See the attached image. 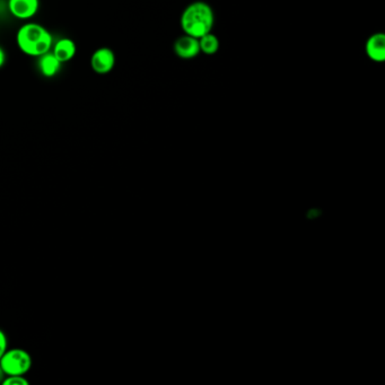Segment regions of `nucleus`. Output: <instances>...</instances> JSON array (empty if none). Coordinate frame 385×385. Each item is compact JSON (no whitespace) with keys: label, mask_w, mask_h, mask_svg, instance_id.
Returning a JSON list of instances; mask_svg holds the SVG:
<instances>
[{"label":"nucleus","mask_w":385,"mask_h":385,"mask_svg":"<svg viewBox=\"0 0 385 385\" xmlns=\"http://www.w3.org/2000/svg\"><path fill=\"white\" fill-rule=\"evenodd\" d=\"M6 377V374L3 373V368L0 366V383L3 382V380Z\"/></svg>","instance_id":"4468645a"},{"label":"nucleus","mask_w":385,"mask_h":385,"mask_svg":"<svg viewBox=\"0 0 385 385\" xmlns=\"http://www.w3.org/2000/svg\"><path fill=\"white\" fill-rule=\"evenodd\" d=\"M6 52L3 50V47H0V68H3L6 63Z\"/></svg>","instance_id":"ddd939ff"},{"label":"nucleus","mask_w":385,"mask_h":385,"mask_svg":"<svg viewBox=\"0 0 385 385\" xmlns=\"http://www.w3.org/2000/svg\"><path fill=\"white\" fill-rule=\"evenodd\" d=\"M52 49H54L52 52H54V56L61 63H66L68 61L73 60L77 54L76 43L69 38H63L60 40H58L52 45Z\"/></svg>","instance_id":"1a4fd4ad"},{"label":"nucleus","mask_w":385,"mask_h":385,"mask_svg":"<svg viewBox=\"0 0 385 385\" xmlns=\"http://www.w3.org/2000/svg\"><path fill=\"white\" fill-rule=\"evenodd\" d=\"M61 65L63 63L58 60L54 52H50V51L38 57V72L45 78H52V77L57 76L60 72Z\"/></svg>","instance_id":"6e6552de"},{"label":"nucleus","mask_w":385,"mask_h":385,"mask_svg":"<svg viewBox=\"0 0 385 385\" xmlns=\"http://www.w3.org/2000/svg\"><path fill=\"white\" fill-rule=\"evenodd\" d=\"M365 54L373 63H382L385 60V34L376 32L370 35L365 43Z\"/></svg>","instance_id":"0eeeda50"},{"label":"nucleus","mask_w":385,"mask_h":385,"mask_svg":"<svg viewBox=\"0 0 385 385\" xmlns=\"http://www.w3.org/2000/svg\"><path fill=\"white\" fill-rule=\"evenodd\" d=\"M184 34L199 38L212 32L215 25V13L206 1L197 0L184 8L180 17Z\"/></svg>","instance_id":"f257e3e1"},{"label":"nucleus","mask_w":385,"mask_h":385,"mask_svg":"<svg viewBox=\"0 0 385 385\" xmlns=\"http://www.w3.org/2000/svg\"><path fill=\"white\" fill-rule=\"evenodd\" d=\"M8 10L17 19L28 21L40 10V0H8Z\"/></svg>","instance_id":"423d86ee"},{"label":"nucleus","mask_w":385,"mask_h":385,"mask_svg":"<svg viewBox=\"0 0 385 385\" xmlns=\"http://www.w3.org/2000/svg\"><path fill=\"white\" fill-rule=\"evenodd\" d=\"M8 349V340H7V336L5 332L0 329V358L5 354V351Z\"/></svg>","instance_id":"f8f14e48"},{"label":"nucleus","mask_w":385,"mask_h":385,"mask_svg":"<svg viewBox=\"0 0 385 385\" xmlns=\"http://www.w3.org/2000/svg\"><path fill=\"white\" fill-rule=\"evenodd\" d=\"M0 366L6 376L25 375L31 370V355L21 348L7 349L0 358Z\"/></svg>","instance_id":"7ed1b4c3"},{"label":"nucleus","mask_w":385,"mask_h":385,"mask_svg":"<svg viewBox=\"0 0 385 385\" xmlns=\"http://www.w3.org/2000/svg\"><path fill=\"white\" fill-rule=\"evenodd\" d=\"M174 54L177 58L184 59V60H191L198 57L200 52L199 40L190 35H181L180 38H177L174 42L173 45Z\"/></svg>","instance_id":"39448f33"},{"label":"nucleus","mask_w":385,"mask_h":385,"mask_svg":"<svg viewBox=\"0 0 385 385\" xmlns=\"http://www.w3.org/2000/svg\"><path fill=\"white\" fill-rule=\"evenodd\" d=\"M16 45L26 56L38 58L52 49L54 38L41 24L25 23L16 33Z\"/></svg>","instance_id":"f03ea898"},{"label":"nucleus","mask_w":385,"mask_h":385,"mask_svg":"<svg viewBox=\"0 0 385 385\" xmlns=\"http://www.w3.org/2000/svg\"><path fill=\"white\" fill-rule=\"evenodd\" d=\"M198 40H199L200 52H202V54H207V56H214L219 50L221 43H219L217 35L214 34L212 32H209Z\"/></svg>","instance_id":"9d476101"},{"label":"nucleus","mask_w":385,"mask_h":385,"mask_svg":"<svg viewBox=\"0 0 385 385\" xmlns=\"http://www.w3.org/2000/svg\"><path fill=\"white\" fill-rule=\"evenodd\" d=\"M116 66V54L108 47H98L91 57V68L98 75H107L113 70Z\"/></svg>","instance_id":"20e7f679"},{"label":"nucleus","mask_w":385,"mask_h":385,"mask_svg":"<svg viewBox=\"0 0 385 385\" xmlns=\"http://www.w3.org/2000/svg\"><path fill=\"white\" fill-rule=\"evenodd\" d=\"M3 384L5 385H29L30 382L24 377V375L6 376L3 380Z\"/></svg>","instance_id":"9b49d317"}]
</instances>
